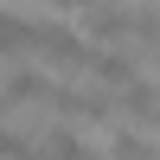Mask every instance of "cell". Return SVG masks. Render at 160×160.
<instances>
[{"mask_svg": "<svg viewBox=\"0 0 160 160\" xmlns=\"http://www.w3.org/2000/svg\"><path fill=\"white\" fill-rule=\"evenodd\" d=\"M32 51H45V58H51V64H64V71H90V58H96V51H90L71 26H58V19H38Z\"/></svg>", "mask_w": 160, "mask_h": 160, "instance_id": "obj_1", "label": "cell"}, {"mask_svg": "<svg viewBox=\"0 0 160 160\" xmlns=\"http://www.w3.org/2000/svg\"><path fill=\"white\" fill-rule=\"evenodd\" d=\"M51 109L58 115H77V122H102V115L115 109L109 90H51Z\"/></svg>", "mask_w": 160, "mask_h": 160, "instance_id": "obj_2", "label": "cell"}, {"mask_svg": "<svg viewBox=\"0 0 160 160\" xmlns=\"http://www.w3.org/2000/svg\"><path fill=\"white\" fill-rule=\"evenodd\" d=\"M128 13L135 7H122V0H96L90 7V38L96 45H128Z\"/></svg>", "mask_w": 160, "mask_h": 160, "instance_id": "obj_3", "label": "cell"}, {"mask_svg": "<svg viewBox=\"0 0 160 160\" xmlns=\"http://www.w3.org/2000/svg\"><path fill=\"white\" fill-rule=\"evenodd\" d=\"M0 102H51V83L38 71H26V64H13L7 83H0Z\"/></svg>", "mask_w": 160, "mask_h": 160, "instance_id": "obj_4", "label": "cell"}, {"mask_svg": "<svg viewBox=\"0 0 160 160\" xmlns=\"http://www.w3.org/2000/svg\"><path fill=\"white\" fill-rule=\"evenodd\" d=\"M122 115H135V122H154V128H160V90L148 83V77H128V83H122Z\"/></svg>", "mask_w": 160, "mask_h": 160, "instance_id": "obj_5", "label": "cell"}, {"mask_svg": "<svg viewBox=\"0 0 160 160\" xmlns=\"http://www.w3.org/2000/svg\"><path fill=\"white\" fill-rule=\"evenodd\" d=\"M90 71L102 77V90H122L128 77H141V71H135V51H96V58H90Z\"/></svg>", "mask_w": 160, "mask_h": 160, "instance_id": "obj_6", "label": "cell"}, {"mask_svg": "<svg viewBox=\"0 0 160 160\" xmlns=\"http://www.w3.org/2000/svg\"><path fill=\"white\" fill-rule=\"evenodd\" d=\"M32 32H38V19H19L0 7V51H32Z\"/></svg>", "mask_w": 160, "mask_h": 160, "instance_id": "obj_7", "label": "cell"}, {"mask_svg": "<svg viewBox=\"0 0 160 160\" xmlns=\"http://www.w3.org/2000/svg\"><path fill=\"white\" fill-rule=\"evenodd\" d=\"M109 160H154V148L141 135H128V128H115V135H109Z\"/></svg>", "mask_w": 160, "mask_h": 160, "instance_id": "obj_8", "label": "cell"}, {"mask_svg": "<svg viewBox=\"0 0 160 160\" xmlns=\"http://www.w3.org/2000/svg\"><path fill=\"white\" fill-rule=\"evenodd\" d=\"M0 160H45V154H38V141H26V135H13V128H0Z\"/></svg>", "mask_w": 160, "mask_h": 160, "instance_id": "obj_9", "label": "cell"}, {"mask_svg": "<svg viewBox=\"0 0 160 160\" xmlns=\"http://www.w3.org/2000/svg\"><path fill=\"white\" fill-rule=\"evenodd\" d=\"M45 7H64V13H71V7H83V13H90L96 0H45Z\"/></svg>", "mask_w": 160, "mask_h": 160, "instance_id": "obj_10", "label": "cell"}, {"mask_svg": "<svg viewBox=\"0 0 160 160\" xmlns=\"http://www.w3.org/2000/svg\"><path fill=\"white\" fill-rule=\"evenodd\" d=\"M154 51H160V45H154Z\"/></svg>", "mask_w": 160, "mask_h": 160, "instance_id": "obj_11", "label": "cell"}]
</instances>
